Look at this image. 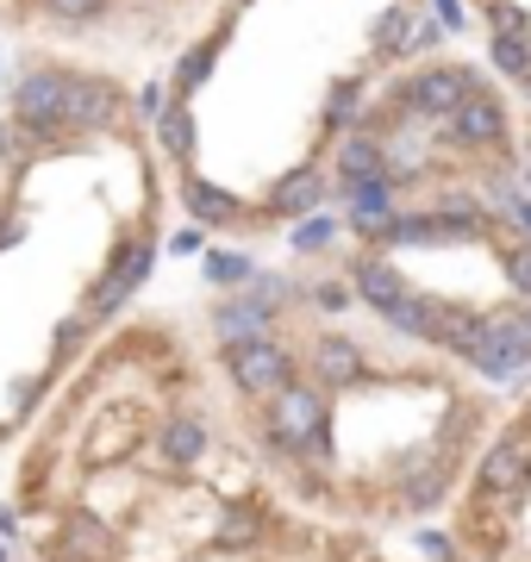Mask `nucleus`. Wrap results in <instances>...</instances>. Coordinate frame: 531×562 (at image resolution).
Masks as SVG:
<instances>
[{
	"label": "nucleus",
	"instance_id": "obj_46",
	"mask_svg": "<svg viewBox=\"0 0 531 562\" xmlns=\"http://www.w3.org/2000/svg\"><path fill=\"white\" fill-rule=\"evenodd\" d=\"M526 94H531V76H526Z\"/></svg>",
	"mask_w": 531,
	"mask_h": 562
},
{
	"label": "nucleus",
	"instance_id": "obj_19",
	"mask_svg": "<svg viewBox=\"0 0 531 562\" xmlns=\"http://www.w3.org/2000/svg\"><path fill=\"white\" fill-rule=\"evenodd\" d=\"M382 150H388V176L394 181H413L431 162V144H426V132H419V125H400L394 138H382Z\"/></svg>",
	"mask_w": 531,
	"mask_h": 562
},
{
	"label": "nucleus",
	"instance_id": "obj_28",
	"mask_svg": "<svg viewBox=\"0 0 531 562\" xmlns=\"http://www.w3.org/2000/svg\"><path fill=\"white\" fill-rule=\"evenodd\" d=\"M407 38H413V7H388L375 20V57H407Z\"/></svg>",
	"mask_w": 531,
	"mask_h": 562
},
{
	"label": "nucleus",
	"instance_id": "obj_7",
	"mask_svg": "<svg viewBox=\"0 0 531 562\" xmlns=\"http://www.w3.org/2000/svg\"><path fill=\"white\" fill-rule=\"evenodd\" d=\"M450 144L456 150H507V106L488 88H475L470 101L450 113Z\"/></svg>",
	"mask_w": 531,
	"mask_h": 562
},
{
	"label": "nucleus",
	"instance_id": "obj_44",
	"mask_svg": "<svg viewBox=\"0 0 531 562\" xmlns=\"http://www.w3.org/2000/svg\"><path fill=\"white\" fill-rule=\"evenodd\" d=\"M526 188H531V144H526Z\"/></svg>",
	"mask_w": 531,
	"mask_h": 562
},
{
	"label": "nucleus",
	"instance_id": "obj_41",
	"mask_svg": "<svg viewBox=\"0 0 531 562\" xmlns=\"http://www.w3.org/2000/svg\"><path fill=\"white\" fill-rule=\"evenodd\" d=\"M419 550H431V557H444V562H450V557H456V550H450V543H444V538H438V531H426V538H419Z\"/></svg>",
	"mask_w": 531,
	"mask_h": 562
},
{
	"label": "nucleus",
	"instance_id": "obj_30",
	"mask_svg": "<svg viewBox=\"0 0 531 562\" xmlns=\"http://www.w3.org/2000/svg\"><path fill=\"white\" fill-rule=\"evenodd\" d=\"M488 25H494V38H526L531 44V13L519 0H488Z\"/></svg>",
	"mask_w": 531,
	"mask_h": 562
},
{
	"label": "nucleus",
	"instance_id": "obj_45",
	"mask_svg": "<svg viewBox=\"0 0 531 562\" xmlns=\"http://www.w3.org/2000/svg\"><path fill=\"white\" fill-rule=\"evenodd\" d=\"M0 562H13V557H7V550H0Z\"/></svg>",
	"mask_w": 531,
	"mask_h": 562
},
{
	"label": "nucleus",
	"instance_id": "obj_8",
	"mask_svg": "<svg viewBox=\"0 0 531 562\" xmlns=\"http://www.w3.org/2000/svg\"><path fill=\"white\" fill-rule=\"evenodd\" d=\"M120 113L125 101L106 76H69V132H113Z\"/></svg>",
	"mask_w": 531,
	"mask_h": 562
},
{
	"label": "nucleus",
	"instance_id": "obj_24",
	"mask_svg": "<svg viewBox=\"0 0 531 562\" xmlns=\"http://www.w3.org/2000/svg\"><path fill=\"white\" fill-rule=\"evenodd\" d=\"M219 44H225V25H219V32H213L206 44H194L182 63H176V94H182V101L194 94V88H201L206 76H213V63H219Z\"/></svg>",
	"mask_w": 531,
	"mask_h": 562
},
{
	"label": "nucleus",
	"instance_id": "obj_9",
	"mask_svg": "<svg viewBox=\"0 0 531 562\" xmlns=\"http://www.w3.org/2000/svg\"><path fill=\"white\" fill-rule=\"evenodd\" d=\"M307 362H313V382L326 387V394H344V387H357V382H363V369H369L363 350H357V338H344V331L313 338Z\"/></svg>",
	"mask_w": 531,
	"mask_h": 562
},
{
	"label": "nucleus",
	"instance_id": "obj_32",
	"mask_svg": "<svg viewBox=\"0 0 531 562\" xmlns=\"http://www.w3.org/2000/svg\"><path fill=\"white\" fill-rule=\"evenodd\" d=\"M507 281H512V294H519V301H531V238H519L507 250Z\"/></svg>",
	"mask_w": 531,
	"mask_h": 562
},
{
	"label": "nucleus",
	"instance_id": "obj_17",
	"mask_svg": "<svg viewBox=\"0 0 531 562\" xmlns=\"http://www.w3.org/2000/svg\"><path fill=\"white\" fill-rule=\"evenodd\" d=\"M431 213L444 220L450 238H488V232H494V220H488V206H482V194H470V188H444Z\"/></svg>",
	"mask_w": 531,
	"mask_h": 562
},
{
	"label": "nucleus",
	"instance_id": "obj_34",
	"mask_svg": "<svg viewBox=\"0 0 531 562\" xmlns=\"http://www.w3.org/2000/svg\"><path fill=\"white\" fill-rule=\"evenodd\" d=\"M444 38V25L438 20H426V13H413V38H407V57H426L431 44Z\"/></svg>",
	"mask_w": 531,
	"mask_h": 562
},
{
	"label": "nucleus",
	"instance_id": "obj_10",
	"mask_svg": "<svg viewBox=\"0 0 531 562\" xmlns=\"http://www.w3.org/2000/svg\"><path fill=\"white\" fill-rule=\"evenodd\" d=\"M275 313H282V306L263 301L257 288H238V294H225V301L213 306V331H219V344L257 338V331H275Z\"/></svg>",
	"mask_w": 531,
	"mask_h": 562
},
{
	"label": "nucleus",
	"instance_id": "obj_11",
	"mask_svg": "<svg viewBox=\"0 0 531 562\" xmlns=\"http://www.w3.org/2000/svg\"><path fill=\"white\" fill-rule=\"evenodd\" d=\"M350 288H357V301L375 306V313H394V306H400V301L413 294V281L400 276V269H394L388 257H375V250L350 262Z\"/></svg>",
	"mask_w": 531,
	"mask_h": 562
},
{
	"label": "nucleus",
	"instance_id": "obj_6",
	"mask_svg": "<svg viewBox=\"0 0 531 562\" xmlns=\"http://www.w3.org/2000/svg\"><path fill=\"white\" fill-rule=\"evenodd\" d=\"M475 482H482L488 501H507V494H519V487L531 482V425L488 443V457H482V469H475Z\"/></svg>",
	"mask_w": 531,
	"mask_h": 562
},
{
	"label": "nucleus",
	"instance_id": "obj_23",
	"mask_svg": "<svg viewBox=\"0 0 531 562\" xmlns=\"http://www.w3.org/2000/svg\"><path fill=\"white\" fill-rule=\"evenodd\" d=\"M157 144H163L169 157H194V113H188V101L176 94V101L163 106V120H157Z\"/></svg>",
	"mask_w": 531,
	"mask_h": 562
},
{
	"label": "nucleus",
	"instance_id": "obj_26",
	"mask_svg": "<svg viewBox=\"0 0 531 562\" xmlns=\"http://www.w3.org/2000/svg\"><path fill=\"white\" fill-rule=\"evenodd\" d=\"M294 250H301V257H319V250H331V244H338V220H331L326 206H319V213H307V220H294Z\"/></svg>",
	"mask_w": 531,
	"mask_h": 562
},
{
	"label": "nucleus",
	"instance_id": "obj_36",
	"mask_svg": "<svg viewBox=\"0 0 531 562\" xmlns=\"http://www.w3.org/2000/svg\"><path fill=\"white\" fill-rule=\"evenodd\" d=\"M313 306H319V313H344L350 294L338 288V281H319V288H313Z\"/></svg>",
	"mask_w": 531,
	"mask_h": 562
},
{
	"label": "nucleus",
	"instance_id": "obj_25",
	"mask_svg": "<svg viewBox=\"0 0 531 562\" xmlns=\"http://www.w3.org/2000/svg\"><path fill=\"white\" fill-rule=\"evenodd\" d=\"M382 319H388L394 331H400V338H431V319H438V301H426V294L413 288L407 301L394 306V313H382Z\"/></svg>",
	"mask_w": 531,
	"mask_h": 562
},
{
	"label": "nucleus",
	"instance_id": "obj_37",
	"mask_svg": "<svg viewBox=\"0 0 531 562\" xmlns=\"http://www.w3.org/2000/svg\"><path fill=\"white\" fill-rule=\"evenodd\" d=\"M163 106H169L163 81H144V88H138V113H150V120H163Z\"/></svg>",
	"mask_w": 531,
	"mask_h": 562
},
{
	"label": "nucleus",
	"instance_id": "obj_35",
	"mask_svg": "<svg viewBox=\"0 0 531 562\" xmlns=\"http://www.w3.org/2000/svg\"><path fill=\"white\" fill-rule=\"evenodd\" d=\"M357 101H363V94H357V88L344 81V88H338V94L326 101V120H331V125H350V113H357Z\"/></svg>",
	"mask_w": 531,
	"mask_h": 562
},
{
	"label": "nucleus",
	"instance_id": "obj_12",
	"mask_svg": "<svg viewBox=\"0 0 531 562\" xmlns=\"http://www.w3.org/2000/svg\"><path fill=\"white\" fill-rule=\"evenodd\" d=\"M326 206V169L319 162H301V169H287L275 188H269V213L275 220H307V213H319Z\"/></svg>",
	"mask_w": 531,
	"mask_h": 562
},
{
	"label": "nucleus",
	"instance_id": "obj_43",
	"mask_svg": "<svg viewBox=\"0 0 531 562\" xmlns=\"http://www.w3.org/2000/svg\"><path fill=\"white\" fill-rule=\"evenodd\" d=\"M519 325H526V338H531V301H519Z\"/></svg>",
	"mask_w": 531,
	"mask_h": 562
},
{
	"label": "nucleus",
	"instance_id": "obj_18",
	"mask_svg": "<svg viewBox=\"0 0 531 562\" xmlns=\"http://www.w3.org/2000/svg\"><path fill=\"white\" fill-rule=\"evenodd\" d=\"M482 325H488V313H475V306H444V301H438L431 344H444V350H456V357H470L475 338H482Z\"/></svg>",
	"mask_w": 531,
	"mask_h": 562
},
{
	"label": "nucleus",
	"instance_id": "obj_29",
	"mask_svg": "<svg viewBox=\"0 0 531 562\" xmlns=\"http://www.w3.org/2000/svg\"><path fill=\"white\" fill-rule=\"evenodd\" d=\"M201 269H206V281H213V288H245V281L257 276V262L238 257V250H206Z\"/></svg>",
	"mask_w": 531,
	"mask_h": 562
},
{
	"label": "nucleus",
	"instance_id": "obj_39",
	"mask_svg": "<svg viewBox=\"0 0 531 562\" xmlns=\"http://www.w3.org/2000/svg\"><path fill=\"white\" fill-rule=\"evenodd\" d=\"M20 238H25V220L20 213H7V220H0V250H13Z\"/></svg>",
	"mask_w": 531,
	"mask_h": 562
},
{
	"label": "nucleus",
	"instance_id": "obj_15",
	"mask_svg": "<svg viewBox=\"0 0 531 562\" xmlns=\"http://www.w3.org/2000/svg\"><path fill=\"white\" fill-rule=\"evenodd\" d=\"M394 487H400V506H407V513H431V506L450 494V462L444 457H413Z\"/></svg>",
	"mask_w": 531,
	"mask_h": 562
},
{
	"label": "nucleus",
	"instance_id": "obj_33",
	"mask_svg": "<svg viewBox=\"0 0 531 562\" xmlns=\"http://www.w3.org/2000/svg\"><path fill=\"white\" fill-rule=\"evenodd\" d=\"M50 7V20H101L106 0H44Z\"/></svg>",
	"mask_w": 531,
	"mask_h": 562
},
{
	"label": "nucleus",
	"instance_id": "obj_20",
	"mask_svg": "<svg viewBox=\"0 0 531 562\" xmlns=\"http://www.w3.org/2000/svg\"><path fill=\"white\" fill-rule=\"evenodd\" d=\"M182 201H188V213H194L201 225H231L238 220V201H231L225 188H213V181H201V176L182 181Z\"/></svg>",
	"mask_w": 531,
	"mask_h": 562
},
{
	"label": "nucleus",
	"instance_id": "obj_5",
	"mask_svg": "<svg viewBox=\"0 0 531 562\" xmlns=\"http://www.w3.org/2000/svg\"><path fill=\"white\" fill-rule=\"evenodd\" d=\"M475 369V375H494V382H519L531 369V338L526 325H519V313H494L488 325H482V338H475V350L463 357Z\"/></svg>",
	"mask_w": 531,
	"mask_h": 562
},
{
	"label": "nucleus",
	"instance_id": "obj_14",
	"mask_svg": "<svg viewBox=\"0 0 531 562\" xmlns=\"http://www.w3.org/2000/svg\"><path fill=\"white\" fill-rule=\"evenodd\" d=\"M331 176L344 181H375L388 176V150H382V138L369 132V125H357V132H344V144H338V157H331Z\"/></svg>",
	"mask_w": 531,
	"mask_h": 562
},
{
	"label": "nucleus",
	"instance_id": "obj_4",
	"mask_svg": "<svg viewBox=\"0 0 531 562\" xmlns=\"http://www.w3.org/2000/svg\"><path fill=\"white\" fill-rule=\"evenodd\" d=\"M13 120L44 144L76 138L69 132V76H57V69H25L13 81Z\"/></svg>",
	"mask_w": 531,
	"mask_h": 562
},
{
	"label": "nucleus",
	"instance_id": "obj_3",
	"mask_svg": "<svg viewBox=\"0 0 531 562\" xmlns=\"http://www.w3.org/2000/svg\"><path fill=\"white\" fill-rule=\"evenodd\" d=\"M475 88V69H456V63H426L419 76L394 81V106L407 113V120H450L456 106L470 101Z\"/></svg>",
	"mask_w": 531,
	"mask_h": 562
},
{
	"label": "nucleus",
	"instance_id": "obj_13",
	"mask_svg": "<svg viewBox=\"0 0 531 562\" xmlns=\"http://www.w3.org/2000/svg\"><path fill=\"white\" fill-rule=\"evenodd\" d=\"M63 550H69V562H120L125 543L113 538V525L94 519V513H69L63 519Z\"/></svg>",
	"mask_w": 531,
	"mask_h": 562
},
{
	"label": "nucleus",
	"instance_id": "obj_16",
	"mask_svg": "<svg viewBox=\"0 0 531 562\" xmlns=\"http://www.w3.org/2000/svg\"><path fill=\"white\" fill-rule=\"evenodd\" d=\"M338 194H350V225L363 232V238H375L382 225L394 220V176H375V181H338Z\"/></svg>",
	"mask_w": 531,
	"mask_h": 562
},
{
	"label": "nucleus",
	"instance_id": "obj_22",
	"mask_svg": "<svg viewBox=\"0 0 531 562\" xmlns=\"http://www.w3.org/2000/svg\"><path fill=\"white\" fill-rule=\"evenodd\" d=\"M157 450H163L176 469L201 462V457H206V425H201V419H169V425H163V438H157Z\"/></svg>",
	"mask_w": 531,
	"mask_h": 562
},
{
	"label": "nucleus",
	"instance_id": "obj_38",
	"mask_svg": "<svg viewBox=\"0 0 531 562\" xmlns=\"http://www.w3.org/2000/svg\"><path fill=\"white\" fill-rule=\"evenodd\" d=\"M201 225H182V232H176V238H169V250H176V257H201Z\"/></svg>",
	"mask_w": 531,
	"mask_h": 562
},
{
	"label": "nucleus",
	"instance_id": "obj_31",
	"mask_svg": "<svg viewBox=\"0 0 531 562\" xmlns=\"http://www.w3.org/2000/svg\"><path fill=\"white\" fill-rule=\"evenodd\" d=\"M494 69L512 81H526L531 76V44L526 38H494Z\"/></svg>",
	"mask_w": 531,
	"mask_h": 562
},
{
	"label": "nucleus",
	"instance_id": "obj_27",
	"mask_svg": "<svg viewBox=\"0 0 531 562\" xmlns=\"http://www.w3.org/2000/svg\"><path fill=\"white\" fill-rule=\"evenodd\" d=\"M263 538V513L257 506H225L219 513V543L225 550H245V543Z\"/></svg>",
	"mask_w": 531,
	"mask_h": 562
},
{
	"label": "nucleus",
	"instance_id": "obj_1",
	"mask_svg": "<svg viewBox=\"0 0 531 562\" xmlns=\"http://www.w3.org/2000/svg\"><path fill=\"white\" fill-rule=\"evenodd\" d=\"M331 401L326 387L307 382V375H294L287 387H275L269 394V413H263V438L275 443V450H287V457H331Z\"/></svg>",
	"mask_w": 531,
	"mask_h": 562
},
{
	"label": "nucleus",
	"instance_id": "obj_42",
	"mask_svg": "<svg viewBox=\"0 0 531 562\" xmlns=\"http://www.w3.org/2000/svg\"><path fill=\"white\" fill-rule=\"evenodd\" d=\"M438 20H444V25H463V0H438Z\"/></svg>",
	"mask_w": 531,
	"mask_h": 562
},
{
	"label": "nucleus",
	"instance_id": "obj_21",
	"mask_svg": "<svg viewBox=\"0 0 531 562\" xmlns=\"http://www.w3.org/2000/svg\"><path fill=\"white\" fill-rule=\"evenodd\" d=\"M375 244H456V238L444 232L438 213H394V220L375 232Z\"/></svg>",
	"mask_w": 531,
	"mask_h": 562
},
{
	"label": "nucleus",
	"instance_id": "obj_40",
	"mask_svg": "<svg viewBox=\"0 0 531 562\" xmlns=\"http://www.w3.org/2000/svg\"><path fill=\"white\" fill-rule=\"evenodd\" d=\"M76 344H82V325L69 319V325H63V331H57V362L69 357V350H76Z\"/></svg>",
	"mask_w": 531,
	"mask_h": 562
},
{
	"label": "nucleus",
	"instance_id": "obj_2",
	"mask_svg": "<svg viewBox=\"0 0 531 562\" xmlns=\"http://www.w3.org/2000/svg\"><path fill=\"white\" fill-rule=\"evenodd\" d=\"M219 350H225V369H231V382H238L245 401H269L275 387H287L294 375H301V357H294L282 338H269V331L238 338V344H219Z\"/></svg>",
	"mask_w": 531,
	"mask_h": 562
}]
</instances>
